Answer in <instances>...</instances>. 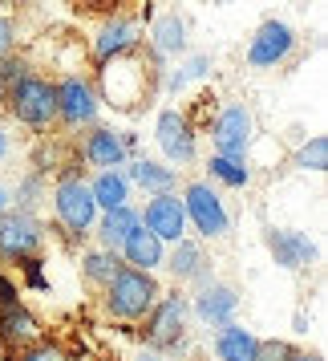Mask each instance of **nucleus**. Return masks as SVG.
I'll use <instances>...</instances> for the list:
<instances>
[{"instance_id":"obj_1","label":"nucleus","mask_w":328,"mask_h":361,"mask_svg":"<svg viewBox=\"0 0 328 361\" xmlns=\"http://www.w3.org/2000/svg\"><path fill=\"white\" fill-rule=\"evenodd\" d=\"M163 57L150 49L146 41L130 53H118L110 61H98L94 66V90H98V102L114 106V110H142L150 106V98L163 90Z\"/></svg>"},{"instance_id":"obj_2","label":"nucleus","mask_w":328,"mask_h":361,"mask_svg":"<svg viewBox=\"0 0 328 361\" xmlns=\"http://www.w3.org/2000/svg\"><path fill=\"white\" fill-rule=\"evenodd\" d=\"M53 224L65 235L73 247H82L89 235H94V224H98V203L89 195V179H85L82 159H69L65 166H57V179H53Z\"/></svg>"},{"instance_id":"obj_3","label":"nucleus","mask_w":328,"mask_h":361,"mask_svg":"<svg viewBox=\"0 0 328 361\" xmlns=\"http://www.w3.org/2000/svg\"><path fill=\"white\" fill-rule=\"evenodd\" d=\"M138 337L142 345L158 349V353H175V349H187L191 341V296L187 288H170L154 300V309L138 321Z\"/></svg>"},{"instance_id":"obj_4","label":"nucleus","mask_w":328,"mask_h":361,"mask_svg":"<svg viewBox=\"0 0 328 361\" xmlns=\"http://www.w3.org/2000/svg\"><path fill=\"white\" fill-rule=\"evenodd\" d=\"M163 296V284L154 272H138V268H118V276L101 288V312L110 317V321H122V325H138L150 309H154V300Z\"/></svg>"},{"instance_id":"obj_5","label":"nucleus","mask_w":328,"mask_h":361,"mask_svg":"<svg viewBox=\"0 0 328 361\" xmlns=\"http://www.w3.org/2000/svg\"><path fill=\"white\" fill-rule=\"evenodd\" d=\"M0 106L8 110V118L17 126H25L33 134H45L57 126V90H53V82L45 73H29L17 85H8Z\"/></svg>"},{"instance_id":"obj_6","label":"nucleus","mask_w":328,"mask_h":361,"mask_svg":"<svg viewBox=\"0 0 328 361\" xmlns=\"http://www.w3.org/2000/svg\"><path fill=\"white\" fill-rule=\"evenodd\" d=\"M179 199H182V212H187V228L195 231L203 244L223 240V235L231 231L227 203H223V195H219V187H211L207 179H191L179 191Z\"/></svg>"},{"instance_id":"obj_7","label":"nucleus","mask_w":328,"mask_h":361,"mask_svg":"<svg viewBox=\"0 0 328 361\" xmlns=\"http://www.w3.org/2000/svg\"><path fill=\"white\" fill-rule=\"evenodd\" d=\"M57 90V126L65 130H89L98 126V114H101V102H98V90L85 73H65L61 82H53Z\"/></svg>"},{"instance_id":"obj_8","label":"nucleus","mask_w":328,"mask_h":361,"mask_svg":"<svg viewBox=\"0 0 328 361\" xmlns=\"http://www.w3.org/2000/svg\"><path fill=\"white\" fill-rule=\"evenodd\" d=\"M154 142L163 150V163L170 166H191L198 159V130L187 122L179 106H166L154 118Z\"/></svg>"},{"instance_id":"obj_9","label":"nucleus","mask_w":328,"mask_h":361,"mask_svg":"<svg viewBox=\"0 0 328 361\" xmlns=\"http://www.w3.org/2000/svg\"><path fill=\"white\" fill-rule=\"evenodd\" d=\"M45 252V224L29 212H0V260L20 264Z\"/></svg>"},{"instance_id":"obj_10","label":"nucleus","mask_w":328,"mask_h":361,"mask_svg":"<svg viewBox=\"0 0 328 361\" xmlns=\"http://www.w3.org/2000/svg\"><path fill=\"white\" fill-rule=\"evenodd\" d=\"M211 147L215 154H231V159H247V150L256 142V118L244 102H231L223 110H215L211 118Z\"/></svg>"},{"instance_id":"obj_11","label":"nucleus","mask_w":328,"mask_h":361,"mask_svg":"<svg viewBox=\"0 0 328 361\" xmlns=\"http://www.w3.org/2000/svg\"><path fill=\"white\" fill-rule=\"evenodd\" d=\"M187 296H191V317H195L198 325H207V329L227 325V321H235V312H239V288L227 284V280L211 276Z\"/></svg>"},{"instance_id":"obj_12","label":"nucleus","mask_w":328,"mask_h":361,"mask_svg":"<svg viewBox=\"0 0 328 361\" xmlns=\"http://www.w3.org/2000/svg\"><path fill=\"white\" fill-rule=\"evenodd\" d=\"M296 29L288 20H263L251 45H247V69H276L296 53Z\"/></svg>"},{"instance_id":"obj_13","label":"nucleus","mask_w":328,"mask_h":361,"mask_svg":"<svg viewBox=\"0 0 328 361\" xmlns=\"http://www.w3.org/2000/svg\"><path fill=\"white\" fill-rule=\"evenodd\" d=\"M211 252H207V244L203 240H191V235H182L179 244H170L166 247V260L163 268L175 276V284L179 288H198L203 280H211L215 276V268H211Z\"/></svg>"},{"instance_id":"obj_14","label":"nucleus","mask_w":328,"mask_h":361,"mask_svg":"<svg viewBox=\"0 0 328 361\" xmlns=\"http://www.w3.org/2000/svg\"><path fill=\"white\" fill-rule=\"evenodd\" d=\"M138 219H142V228L154 231V235H158L166 247L179 244L182 235H191L179 191H166V195H146V203L138 207Z\"/></svg>"},{"instance_id":"obj_15","label":"nucleus","mask_w":328,"mask_h":361,"mask_svg":"<svg viewBox=\"0 0 328 361\" xmlns=\"http://www.w3.org/2000/svg\"><path fill=\"white\" fill-rule=\"evenodd\" d=\"M263 244L272 252V260L284 268V272H308L312 264L320 260V244L304 235L296 228H267L263 231Z\"/></svg>"},{"instance_id":"obj_16","label":"nucleus","mask_w":328,"mask_h":361,"mask_svg":"<svg viewBox=\"0 0 328 361\" xmlns=\"http://www.w3.org/2000/svg\"><path fill=\"white\" fill-rule=\"evenodd\" d=\"M45 341V325H41V317H37L25 300L20 305H8V309H0V345L4 349H29V345Z\"/></svg>"},{"instance_id":"obj_17","label":"nucleus","mask_w":328,"mask_h":361,"mask_svg":"<svg viewBox=\"0 0 328 361\" xmlns=\"http://www.w3.org/2000/svg\"><path fill=\"white\" fill-rule=\"evenodd\" d=\"M138 45H142V29L126 17H110V20L98 25V33L89 41V53H94V66H98V61H110V57L130 53V49H138Z\"/></svg>"},{"instance_id":"obj_18","label":"nucleus","mask_w":328,"mask_h":361,"mask_svg":"<svg viewBox=\"0 0 328 361\" xmlns=\"http://www.w3.org/2000/svg\"><path fill=\"white\" fill-rule=\"evenodd\" d=\"M122 175L130 179V187H142L146 195H166V191H179V171L163 159H146V154H134L126 159Z\"/></svg>"},{"instance_id":"obj_19","label":"nucleus","mask_w":328,"mask_h":361,"mask_svg":"<svg viewBox=\"0 0 328 361\" xmlns=\"http://www.w3.org/2000/svg\"><path fill=\"white\" fill-rule=\"evenodd\" d=\"M126 147H122V130L114 126H89L82 142V163L98 166V171H122L126 166Z\"/></svg>"},{"instance_id":"obj_20","label":"nucleus","mask_w":328,"mask_h":361,"mask_svg":"<svg viewBox=\"0 0 328 361\" xmlns=\"http://www.w3.org/2000/svg\"><path fill=\"white\" fill-rule=\"evenodd\" d=\"M118 256H122V264L126 268H138V272H154L158 276V268H163L166 260V244L154 235V231H146L142 224L126 235V244L118 247Z\"/></svg>"},{"instance_id":"obj_21","label":"nucleus","mask_w":328,"mask_h":361,"mask_svg":"<svg viewBox=\"0 0 328 361\" xmlns=\"http://www.w3.org/2000/svg\"><path fill=\"white\" fill-rule=\"evenodd\" d=\"M256 349H260V337L251 329H244L239 321H227L211 333L215 361H256Z\"/></svg>"},{"instance_id":"obj_22","label":"nucleus","mask_w":328,"mask_h":361,"mask_svg":"<svg viewBox=\"0 0 328 361\" xmlns=\"http://www.w3.org/2000/svg\"><path fill=\"white\" fill-rule=\"evenodd\" d=\"M138 224H142V219H138V207H134V203L114 207V212H101L98 224H94V240H98V247L118 252V247L126 244V235H130Z\"/></svg>"},{"instance_id":"obj_23","label":"nucleus","mask_w":328,"mask_h":361,"mask_svg":"<svg viewBox=\"0 0 328 361\" xmlns=\"http://www.w3.org/2000/svg\"><path fill=\"white\" fill-rule=\"evenodd\" d=\"M89 195L98 203V212H114V207H126V203H130L134 187L122 171H98V175L89 179Z\"/></svg>"},{"instance_id":"obj_24","label":"nucleus","mask_w":328,"mask_h":361,"mask_svg":"<svg viewBox=\"0 0 328 361\" xmlns=\"http://www.w3.org/2000/svg\"><path fill=\"white\" fill-rule=\"evenodd\" d=\"M207 183L211 187H227V191H247L251 187V166H247V159L211 154L207 159Z\"/></svg>"},{"instance_id":"obj_25","label":"nucleus","mask_w":328,"mask_h":361,"mask_svg":"<svg viewBox=\"0 0 328 361\" xmlns=\"http://www.w3.org/2000/svg\"><path fill=\"white\" fill-rule=\"evenodd\" d=\"M150 49L158 53V57H179L182 49H187V25H182L179 13H166V17L154 20V29H150Z\"/></svg>"},{"instance_id":"obj_26","label":"nucleus","mask_w":328,"mask_h":361,"mask_svg":"<svg viewBox=\"0 0 328 361\" xmlns=\"http://www.w3.org/2000/svg\"><path fill=\"white\" fill-rule=\"evenodd\" d=\"M118 268H122V256L110 252V247H85L82 252V280L98 293L118 276Z\"/></svg>"},{"instance_id":"obj_27","label":"nucleus","mask_w":328,"mask_h":361,"mask_svg":"<svg viewBox=\"0 0 328 361\" xmlns=\"http://www.w3.org/2000/svg\"><path fill=\"white\" fill-rule=\"evenodd\" d=\"M292 166L300 175H324L328 171V138L324 134H312L308 142H300L292 154Z\"/></svg>"},{"instance_id":"obj_28","label":"nucleus","mask_w":328,"mask_h":361,"mask_svg":"<svg viewBox=\"0 0 328 361\" xmlns=\"http://www.w3.org/2000/svg\"><path fill=\"white\" fill-rule=\"evenodd\" d=\"M41 199H49V179H45L41 171H33V175H25V179L17 183V199H8V207H13V212L37 215V203H41Z\"/></svg>"},{"instance_id":"obj_29","label":"nucleus","mask_w":328,"mask_h":361,"mask_svg":"<svg viewBox=\"0 0 328 361\" xmlns=\"http://www.w3.org/2000/svg\"><path fill=\"white\" fill-rule=\"evenodd\" d=\"M211 73V57L207 53H195L191 61H182L179 69H170V73H163V85L166 90H182L187 82H195V78H207Z\"/></svg>"},{"instance_id":"obj_30","label":"nucleus","mask_w":328,"mask_h":361,"mask_svg":"<svg viewBox=\"0 0 328 361\" xmlns=\"http://www.w3.org/2000/svg\"><path fill=\"white\" fill-rule=\"evenodd\" d=\"M20 272V288L29 293H49V276H45V256H29V260L17 264Z\"/></svg>"},{"instance_id":"obj_31","label":"nucleus","mask_w":328,"mask_h":361,"mask_svg":"<svg viewBox=\"0 0 328 361\" xmlns=\"http://www.w3.org/2000/svg\"><path fill=\"white\" fill-rule=\"evenodd\" d=\"M33 73V61L25 57V53H8V57H0V85L8 90V85H17L20 78H29Z\"/></svg>"},{"instance_id":"obj_32","label":"nucleus","mask_w":328,"mask_h":361,"mask_svg":"<svg viewBox=\"0 0 328 361\" xmlns=\"http://www.w3.org/2000/svg\"><path fill=\"white\" fill-rule=\"evenodd\" d=\"M292 357H296V345L284 341V337H267L256 349V361H292Z\"/></svg>"},{"instance_id":"obj_33","label":"nucleus","mask_w":328,"mask_h":361,"mask_svg":"<svg viewBox=\"0 0 328 361\" xmlns=\"http://www.w3.org/2000/svg\"><path fill=\"white\" fill-rule=\"evenodd\" d=\"M13 361H69V357H65V349H57L53 341H37L29 349L13 353Z\"/></svg>"},{"instance_id":"obj_34","label":"nucleus","mask_w":328,"mask_h":361,"mask_svg":"<svg viewBox=\"0 0 328 361\" xmlns=\"http://www.w3.org/2000/svg\"><path fill=\"white\" fill-rule=\"evenodd\" d=\"M8 53H17V20L0 13V57H8Z\"/></svg>"},{"instance_id":"obj_35","label":"nucleus","mask_w":328,"mask_h":361,"mask_svg":"<svg viewBox=\"0 0 328 361\" xmlns=\"http://www.w3.org/2000/svg\"><path fill=\"white\" fill-rule=\"evenodd\" d=\"M8 305H20V284L0 268V309H8Z\"/></svg>"},{"instance_id":"obj_36","label":"nucleus","mask_w":328,"mask_h":361,"mask_svg":"<svg viewBox=\"0 0 328 361\" xmlns=\"http://www.w3.org/2000/svg\"><path fill=\"white\" fill-rule=\"evenodd\" d=\"M126 361H166V357L158 353V349H150V345H134V353Z\"/></svg>"},{"instance_id":"obj_37","label":"nucleus","mask_w":328,"mask_h":361,"mask_svg":"<svg viewBox=\"0 0 328 361\" xmlns=\"http://www.w3.org/2000/svg\"><path fill=\"white\" fill-rule=\"evenodd\" d=\"M292 361H324V357H320V353H308V349H296Z\"/></svg>"},{"instance_id":"obj_38","label":"nucleus","mask_w":328,"mask_h":361,"mask_svg":"<svg viewBox=\"0 0 328 361\" xmlns=\"http://www.w3.org/2000/svg\"><path fill=\"white\" fill-rule=\"evenodd\" d=\"M4 154H8V138H4V130H0V163H4Z\"/></svg>"},{"instance_id":"obj_39","label":"nucleus","mask_w":328,"mask_h":361,"mask_svg":"<svg viewBox=\"0 0 328 361\" xmlns=\"http://www.w3.org/2000/svg\"><path fill=\"white\" fill-rule=\"evenodd\" d=\"M0 212H8V191L0 187Z\"/></svg>"},{"instance_id":"obj_40","label":"nucleus","mask_w":328,"mask_h":361,"mask_svg":"<svg viewBox=\"0 0 328 361\" xmlns=\"http://www.w3.org/2000/svg\"><path fill=\"white\" fill-rule=\"evenodd\" d=\"M13 4H33V0H13Z\"/></svg>"},{"instance_id":"obj_41","label":"nucleus","mask_w":328,"mask_h":361,"mask_svg":"<svg viewBox=\"0 0 328 361\" xmlns=\"http://www.w3.org/2000/svg\"><path fill=\"white\" fill-rule=\"evenodd\" d=\"M0 102H4V85H0Z\"/></svg>"},{"instance_id":"obj_42","label":"nucleus","mask_w":328,"mask_h":361,"mask_svg":"<svg viewBox=\"0 0 328 361\" xmlns=\"http://www.w3.org/2000/svg\"><path fill=\"white\" fill-rule=\"evenodd\" d=\"M187 361H203V357H187Z\"/></svg>"}]
</instances>
